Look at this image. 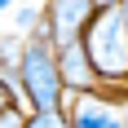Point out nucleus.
Masks as SVG:
<instances>
[{"mask_svg": "<svg viewBox=\"0 0 128 128\" xmlns=\"http://www.w3.org/2000/svg\"><path fill=\"white\" fill-rule=\"evenodd\" d=\"M53 58H58V75H62L66 97H71V93H93V88H97V75H93V62H88L84 40L53 44Z\"/></svg>", "mask_w": 128, "mask_h": 128, "instance_id": "nucleus-4", "label": "nucleus"}, {"mask_svg": "<svg viewBox=\"0 0 128 128\" xmlns=\"http://www.w3.org/2000/svg\"><path fill=\"white\" fill-rule=\"evenodd\" d=\"M22 128H71V124H66V110H26Z\"/></svg>", "mask_w": 128, "mask_h": 128, "instance_id": "nucleus-7", "label": "nucleus"}, {"mask_svg": "<svg viewBox=\"0 0 128 128\" xmlns=\"http://www.w3.org/2000/svg\"><path fill=\"white\" fill-rule=\"evenodd\" d=\"M18 53H22V36L18 31H0V80L13 88V97H18Z\"/></svg>", "mask_w": 128, "mask_h": 128, "instance_id": "nucleus-5", "label": "nucleus"}, {"mask_svg": "<svg viewBox=\"0 0 128 128\" xmlns=\"http://www.w3.org/2000/svg\"><path fill=\"white\" fill-rule=\"evenodd\" d=\"M115 13H119V22H124V31H128V0H119V4H115Z\"/></svg>", "mask_w": 128, "mask_h": 128, "instance_id": "nucleus-10", "label": "nucleus"}, {"mask_svg": "<svg viewBox=\"0 0 128 128\" xmlns=\"http://www.w3.org/2000/svg\"><path fill=\"white\" fill-rule=\"evenodd\" d=\"M119 0H93V9H115Z\"/></svg>", "mask_w": 128, "mask_h": 128, "instance_id": "nucleus-12", "label": "nucleus"}, {"mask_svg": "<svg viewBox=\"0 0 128 128\" xmlns=\"http://www.w3.org/2000/svg\"><path fill=\"white\" fill-rule=\"evenodd\" d=\"M13 4H18V0H0V18H4V13H9Z\"/></svg>", "mask_w": 128, "mask_h": 128, "instance_id": "nucleus-13", "label": "nucleus"}, {"mask_svg": "<svg viewBox=\"0 0 128 128\" xmlns=\"http://www.w3.org/2000/svg\"><path fill=\"white\" fill-rule=\"evenodd\" d=\"M36 26H40V4H36V0H26V4H13L9 31H18V36H31Z\"/></svg>", "mask_w": 128, "mask_h": 128, "instance_id": "nucleus-6", "label": "nucleus"}, {"mask_svg": "<svg viewBox=\"0 0 128 128\" xmlns=\"http://www.w3.org/2000/svg\"><path fill=\"white\" fill-rule=\"evenodd\" d=\"M13 102H18V97H13V88L0 80V110H4V106H13Z\"/></svg>", "mask_w": 128, "mask_h": 128, "instance_id": "nucleus-9", "label": "nucleus"}, {"mask_svg": "<svg viewBox=\"0 0 128 128\" xmlns=\"http://www.w3.org/2000/svg\"><path fill=\"white\" fill-rule=\"evenodd\" d=\"M119 128H128V97H119Z\"/></svg>", "mask_w": 128, "mask_h": 128, "instance_id": "nucleus-11", "label": "nucleus"}, {"mask_svg": "<svg viewBox=\"0 0 128 128\" xmlns=\"http://www.w3.org/2000/svg\"><path fill=\"white\" fill-rule=\"evenodd\" d=\"M22 119H26V110L18 102L13 106H4V110H0V128H22Z\"/></svg>", "mask_w": 128, "mask_h": 128, "instance_id": "nucleus-8", "label": "nucleus"}, {"mask_svg": "<svg viewBox=\"0 0 128 128\" xmlns=\"http://www.w3.org/2000/svg\"><path fill=\"white\" fill-rule=\"evenodd\" d=\"M93 13H97V9H93V0H40V26L49 31L53 44L80 40Z\"/></svg>", "mask_w": 128, "mask_h": 128, "instance_id": "nucleus-2", "label": "nucleus"}, {"mask_svg": "<svg viewBox=\"0 0 128 128\" xmlns=\"http://www.w3.org/2000/svg\"><path fill=\"white\" fill-rule=\"evenodd\" d=\"M62 110H66L71 128H119V97H110L106 88L71 93Z\"/></svg>", "mask_w": 128, "mask_h": 128, "instance_id": "nucleus-3", "label": "nucleus"}, {"mask_svg": "<svg viewBox=\"0 0 128 128\" xmlns=\"http://www.w3.org/2000/svg\"><path fill=\"white\" fill-rule=\"evenodd\" d=\"M18 102H22V110H62L66 106V88H62V75H58V58H53V40H49L44 26L22 36Z\"/></svg>", "mask_w": 128, "mask_h": 128, "instance_id": "nucleus-1", "label": "nucleus"}]
</instances>
